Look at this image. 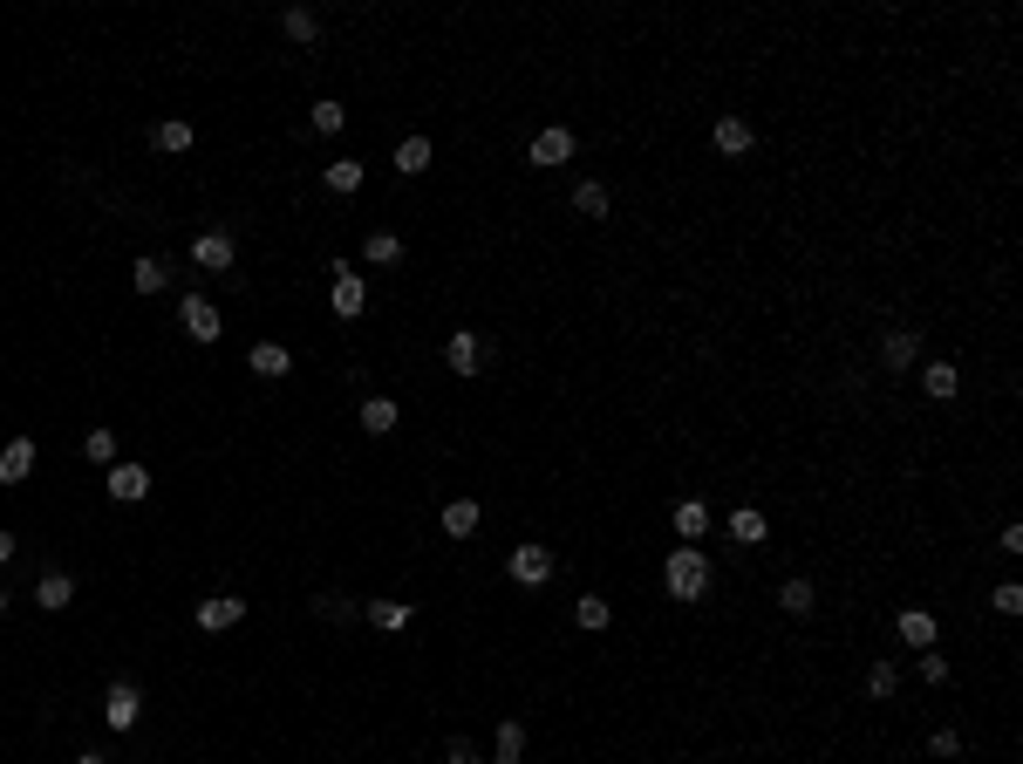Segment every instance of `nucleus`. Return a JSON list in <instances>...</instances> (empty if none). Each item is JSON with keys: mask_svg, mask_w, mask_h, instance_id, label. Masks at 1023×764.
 Listing matches in <instances>:
<instances>
[{"mask_svg": "<svg viewBox=\"0 0 1023 764\" xmlns=\"http://www.w3.org/2000/svg\"><path fill=\"white\" fill-rule=\"evenodd\" d=\"M662 580H669L676 601H703V594H710V553H703V546H676L669 567H662Z\"/></svg>", "mask_w": 1023, "mask_h": 764, "instance_id": "nucleus-1", "label": "nucleus"}, {"mask_svg": "<svg viewBox=\"0 0 1023 764\" xmlns=\"http://www.w3.org/2000/svg\"><path fill=\"white\" fill-rule=\"evenodd\" d=\"M178 321H185L191 342H219V335H226V328H219V307L205 301V294H185V301H178Z\"/></svg>", "mask_w": 1023, "mask_h": 764, "instance_id": "nucleus-2", "label": "nucleus"}, {"mask_svg": "<svg viewBox=\"0 0 1023 764\" xmlns=\"http://www.w3.org/2000/svg\"><path fill=\"white\" fill-rule=\"evenodd\" d=\"M444 362H451V376H478L485 369V335L478 328H457L451 342H444Z\"/></svg>", "mask_w": 1023, "mask_h": 764, "instance_id": "nucleus-3", "label": "nucleus"}, {"mask_svg": "<svg viewBox=\"0 0 1023 764\" xmlns=\"http://www.w3.org/2000/svg\"><path fill=\"white\" fill-rule=\"evenodd\" d=\"M103 717H110V730H137V717H144L137 683H110V689H103Z\"/></svg>", "mask_w": 1023, "mask_h": 764, "instance_id": "nucleus-4", "label": "nucleus"}, {"mask_svg": "<svg viewBox=\"0 0 1023 764\" xmlns=\"http://www.w3.org/2000/svg\"><path fill=\"white\" fill-rule=\"evenodd\" d=\"M191 260H198L205 273H232L239 246H232V232H198V239H191Z\"/></svg>", "mask_w": 1023, "mask_h": 764, "instance_id": "nucleus-5", "label": "nucleus"}, {"mask_svg": "<svg viewBox=\"0 0 1023 764\" xmlns=\"http://www.w3.org/2000/svg\"><path fill=\"white\" fill-rule=\"evenodd\" d=\"M335 273V287H328V301H335L341 321H355L362 307H369V287H362V273H348V267H328Z\"/></svg>", "mask_w": 1023, "mask_h": 764, "instance_id": "nucleus-6", "label": "nucleus"}, {"mask_svg": "<svg viewBox=\"0 0 1023 764\" xmlns=\"http://www.w3.org/2000/svg\"><path fill=\"white\" fill-rule=\"evenodd\" d=\"M512 580L519 587H546L553 580V553L546 546H512Z\"/></svg>", "mask_w": 1023, "mask_h": 764, "instance_id": "nucleus-7", "label": "nucleus"}, {"mask_svg": "<svg viewBox=\"0 0 1023 764\" xmlns=\"http://www.w3.org/2000/svg\"><path fill=\"white\" fill-rule=\"evenodd\" d=\"M239 621H246V601H239V594H212V601H198V628H205V635L239 628Z\"/></svg>", "mask_w": 1023, "mask_h": 764, "instance_id": "nucleus-8", "label": "nucleus"}, {"mask_svg": "<svg viewBox=\"0 0 1023 764\" xmlns=\"http://www.w3.org/2000/svg\"><path fill=\"white\" fill-rule=\"evenodd\" d=\"M567 157H573V130H560V123H553V130H539V137H532L526 164H539V171H553V164H567Z\"/></svg>", "mask_w": 1023, "mask_h": 764, "instance_id": "nucleus-9", "label": "nucleus"}, {"mask_svg": "<svg viewBox=\"0 0 1023 764\" xmlns=\"http://www.w3.org/2000/svg\"><path fill=\"white\" fill-rule=\"evenodd\" d=\"M110 498H116V505L151 498V471H144V464H110Z\"/></svg>", "mask_w": 1023, "mask_h": 764, "instance_id": "nucleus-10", "label": "nucleus"}, {"mask_svg": "<svg viewBox=\"0 0 1023 764\" xmlns=\"http://www.w3.org/2000/svg\"><path fill=\"white\" fill-rule=\"evenodd\" d=\"M35 471V437H7L0 444V485H21Z\"/></svg>", "mask_w": 1023, "mask_h": 764, "instance_id": "nucleus-11", "label": "nucleus"}, {"mask_svg": "<svg viewBox=\"0 0 1023 764\" xmlns=\"http://www.w3.org/2000/svg\"><path fill=\"white\" fill-rule=\"evenodd\" d=\"M710 144H717L723 157H744L751 151V123H744V116H717V123H710Z\"/></svg>", "mask_w": 1023, "mask_h": 764, "instance_id": "nucleus-12", "label": "nucleus"}, {"mask_svg": "<svg viewBox=\"0 0 1023 764\" xmlns=\"http://www.w3.org/2000/svg\"><path fill=\"white\" fill-rule=\"evenodd\" d=\"M246 362H253V376H266V382H280L287 369H294V355H287L280 342H253V355H246Z\"/></svg>", "mask_w": 1023, "mask_h": 764, "instance_id": "nucleus-13", "label": "nucleus"}, {"mask_svg": "<svg viewBox=\"0 0 1023 764\" xmlns=\"http://www.w3.org/2000/svg\"><path fill=\"white\" fill-rule=\"evenodd\" d=\"M914 355H921V335H914V328H894V335L880 342V362H887V369H914Z\"/></svg>", "mask_w": 1023, "mask_h": 764, "instance_id": "nucleus-14", "label": "nucleus"}, {"mask_svg": "<svg viewBox=\"0 0 1023 764\" xmlns=\"http://www.w3.org/2000/svg\"><path fill=\"white\" fill-rule=\"evenodd\" d=\"M35 601L48 614H62L69 601H76V580H69V573H41V580H35Z\"/></svg>", "mask_w": 1023, "mask_h": 764, "instance_id": "nucleus-15", "label": "nucleus"}, {"mask_svg": "<svg viewBox=\"0 0 1023 764\" xmlns=\"http://www.w3.org/2000/svg\"><path fill=\"white\" fill-rule=\"evenodd\" d=\"M935 635H942V628H935V614H928V608L901 614V642H908V649H935Z\"/></svg>", "mask_w": 1023, "mask_h": 764, "instance_id": "nucleus-16", "label": "nucleus"}, {"mask_svg": "<svg viewBox=\"0 0 1023 764\" xmlns=\"http://www.w3.org/2000/svg\"><path fill=\"white\" fill-rule=\"evenodd\" d=\"M430 157H437V151H430V137H403V144H396V171H403V178H423Z\"/></svg>", "mask_w": 1023, "mask_h": 764, "instance_id": "nucleus-17", "label": "nucleus"}, {"mask_svg": "<svg viewBox=\"0 0 1023 764\" xmlns=\"http://www.w3.org/2000/svg\"><path fill=\"white\" fill-rule=\"evenodd\" d=\"M444 533H451V539L478 533V498H451V505H444Z\"/></svg>", "mask_w": 1023, "mask_h": 764, "instance_id": "nucleus-18", "label": "nucleus"}, {"mask_svg": "<svg viewBox=\"0 0 1023 764\" xmlns=\"http://www.w3.org/2000/svg\"><path fill=\"white\" fill-rule=\"evenodd\" d=\"M396 417H403V410H396L389 396H369V403H362V430H369V437H389Z\"/></svg>", "mask_w": 1023, "mask_h": 764, "instance_id": "nucleus-19", "label": "nucleus"}, {"mask_svg": "<svg viewBox=\"0 0 1023 764\" xmlns=\"http://www.w3.org/2000/svg\"><path fill=\"white\" fill-rule=\"evenodd\" d=\"M362 614L376 621L382 635H403V628H410V601H369V608H362Z\"/></svg>", "mask_w": 1023, "mask_h": 764, "instance_id": "nucleus-20", "label": "nucleus"}, {"mask_svg": "<svg viewBox=\"0 0 1023 764\" xmlns=\"http://www.w3.org/2000/svg\"><path fill=\"white\" fill-rule=\"evenodd\" d=\"M921 389H928L935 403H948V396L962 389V376H955V362H928V369H921Z\"/></svg>", "mask_w": 1023, "mask_h": 764, "instance_id": "nucleus-21", "label": "nucleus"}, {"mask_svg": "<svg viewBox=\"0 0 1023 764\" xmlns=\"http://www.w3.org/2000/svg\"><path fill=\"white\" fill-rule=\"evenodd\" d=\"M676 533L682 539H703V533H710V505H703V498H682V505H676Z\"/></svg>", "mask_w": 1023, "mask_h": 764, "instance_id": "nucleus-22", "label": "nucleus"}, {"mask_svg": "<svg viewBox=\"0 0 1023 764\" xmlns=\"http://www.w3.org/2000/svg\"><path fill=\"white\" fill-rule=\"evenodd\" d=\"M778 608H785V614H812V608H819V587H812V580H785V587H778Z\"/></svg>", "mask_w": 1023, "mask_h": 764, "instance_id": "nucleus-23", "label": "nucleus"}, {"mask_svg": "<svg viewBox=\"0 0 1023 764\" xmlns=\"http://www.w3.org/2000/svg\"><path fill=\"white\" fill-rule=\"evenodd\" d=\"M328 191H335V198L362 191V157H335V164H328Z\"/></svg>", "mask_w": 1023, "mask_h": 764, "instance_id": "nucleus-24", "label": "nucleus"}, {"mask_svg": "<svg viewBox=\"0 0 1023 764\" xmlns=\"http://www.w3.org/2000/svg\"><path fill=\"white\" fill-rule=\"evenodd\" d=\"M526 758V730L519 724H498V737H492V764H519Z\"/></svg>", "mask_w": 1023, "mask_h": 764, "instance_id": "nucleus-25", "label": "nucleus"}, {"mask_svg": "<svg viewBox=\"0 0 1023 764\" xmlns=\"http://www.w3.org/2000/svg\"><path fill=\"white\" fill-rule=\"evenodd\" d=\"M362 253H369V260H376V267H396V260H403V239H396V232H369V239H362Z\"/></svg>", "mask_w": 1023, "mask_h": 764, "instance_id": "nucleus-26", "label": "nucleus"}, {"mask_svg": "<svg viewBox=\"0 0 1023 764\" xmlns=\"http://www.w3.org/2000/svg\"><path fill=\"white\" fill-rule=\"evenodd\" d=\"M151 144H157V151H171V157H178V151H191V123H178V116H164V123L151 130Z\"/></svg>", "mask_w": 1023, "mask_h": 764, "instance_id": "nucleus-27", "label": "nucleus"}, {"mask_svg": "<svg viewBox=\"0 0 1023 764\" xmlns=\"http://www.w3.org/2000/svg\"><path fill=\"white\" fill-rule=\"evenodd\" d=\"M280 28H287V41H314V35H321V14H314V7H287Z\"/></svg>", "mask_w": 1023, "mask_h": 764, "instance_id": "nucleus-28", "label": "nucleus"}, {"mask_svg": "<svg viewBox=\"0 0 1023 764\" xmlns=\"http://www.w3.org/2000/svg\"><path fill=\"white\" fill-rule=\"evenodd\" d=\"M730 539H737V546H758V539H764V512H758V505L730 512Z\"/></svg>", "mask_w": 1023, "mask_h": 764, "instance_id": "nucleus-29", "label": "nucleus"}, {"mask_svg": "<svg viewBox=\"0 0 1023 764\" xmlns=\"http://www.w3.org/2000/svg\"><path fill=\"white\" fill-rule=\"evenodd\" d=\"M573 212H580V219H607V185H594V178L573 185Z\"/></svg>", "mask_w": 1023, "mask_h": 764, "instance_id": "nucleus-30", "label": "nucleus"}, {"mask_svg": "<svg viewBox=\"0 0 1023 764\" xmlns=\"http://www.w3.org/2000/svg\"><path fill=\"white\" fill-rule=\"evenodd\" d=\"M573 621H580V628H607V621H614V608H607L601 594H580V601H573Z\"/></svg>", "mask_w": 1023, "mask_h": 764, "instance_id": "nucleus-31", "label": "nucleus"}, {"mask_svg": "<svg viewBox=\"0 0 1023 764\" xmlns=\"http://www.w3.org/2000/svg\"><path fill=\"white\" fill-rule=\"evenodd\" d=\"M130 287H137V294H164V260H137V267H130Z\"/></svg>", "mask_w": 1023, "mask_h": 764, "instance_id": "nucleus-32", "label": "nucleus"}, {"mask_svg": "<svg viewBox=\"0 0 1023 764\" xmlns=\"http://www.w3.org/2000/svg\"><path fill=\"white\" fill-rule=\"evenodd\" d=\"M82 458H89V464H110L116 458V437H110V430H89V437H82Z\"/></svg>", "mask_w": 1023, "mask_h": 764, "instance_id": "nucleus-33", "label": "nucleus"}, {"mask_svg": "<svg viewBox=\"0 0 1023 764\" xmlns=\"http://www.w3.org/2000/svg\"><path fill=\"white\" fill-rule=\"evenodd\" d=\"M314 614H321V621H355V601H348V594H321Z\"/></svg>", "mask_w": 1023, "mask_h": 764, "instance_id": "nucleus-34", "label": "nucleus"}, {"mask_svg": "<svg viewBox=\"0 0 1023 764\" xmlns=\"http://www.w3.org/2000/svg\"><path fill=\"white\" fill-rule=\"evenodd\" d=\"M989 608H996V614H1023V587H1017V580H1003V587L989 594Z\"/></svg>", "mask_w": 1023, "mask_h": 764, "instance_id": "nucleus-35", "label": "nucleus"}, {"mask_svg": "<svg viewBox=\"0 0 1023 764\" xmlns=\"http://www.w3.org/2000/svg\"><path fill=\"white\" fill-rule=\"evenodd\" d=\"M894 683H901L894 662H873V669H867V696H894Z\"/></svg>", "mask_w": 1023, "mask_h": 764, "instance_id": "nucleus-36", "label": "nucleus"}, {"mask_svg": "<svg viewBox=\"0 0 1023 764\" xmlns=\"http://www.w3.org/2000/svg\"><path fill=\"white\" fill-rule=\"evenodd\" d=\"M341 123H348V110H341L335 96H328V103H314V130H328V137H335Z\"/></svg>", "mask_w": 1023, "mask_h": 764, "instance_id": "nucleus-37", "label": "nucleus"}, {"mask_svg": "<svg viewBox=\"0 0 1023 764\" xmlns=\"http://www.w3.org/2000/svg\"><path fill=\"white\" fill-rule=\"evenodd\" d=\"M444 764H478V744H471V737H451V744H444Z\"/></svg>", "mask_w": 1023, "mask_h": 764, "instance_id": "nucleus-38", "label": "nucleus"}, {"mask_svg": "<svg viewBox=\"0 0 1023 764\" xmlns=\"http://www.w3.org/2000/svg\"><path fill=\"white\" fill-rule=\"evenodd\" d=\"M921 676H928V683H948V655H935V649H921Z\"/></svg>", "mask_w": 1023, "mask_h": 764, "instance_id": "nucleus-39", "label": "nucleus"}, {"mask_svg": "<svg viewBox=\"0 0 1023 764\" xmlns=\"http://www.w3.org/2000/svg\"><path fill=\"white\" fill-rule=\"evenodd\" d=\"M928 751H935V758H955V751H962V737H955V730H935V737H928Z\"/></svg>", "mask_w": 1023, "mask_h": 764, "instance_id": "nucleus-40", "label": "nucleus"}, {"mask_svg": "<svg viewBox=\"0 0 1023 764\" xmlns=\"http://www.w3.org/2000/svg\"><path fill=\"white\" fill-rule=\"evenodd\" d=\"M7 560H14V533L0 526V567H7Z\"/></svg>", "mask_w": 1023, "mask_h": 764, "instance_id": "nucleus-41", "label": "nucleus"}, {"mask_svg": "<svg viewBox=\"0 0 1023 764\" xmlns=\"http://www.w3.org/2000/svg\"><path fill=\"white\" fill-rule=\"evenodd\" d=\"M76 764H110V758H96V751H89V758H76Z\"/></svg>", "mask_w": 1023, "mask_h": 764, "instance_id": "nucleus-42", "label": "nucleus"}, {"mask_svg": "<svg viewBox=\"0 0 1023 764\" xmlns=\"http://www.w3.org/2000/svg\"><path fill=\"white\" fill-rule=\"evenodd\" d=\"M0 614H7V587H0Z\"/></svg>", "mask_w": 1023, "mask_h": 764, "instance_id": "nucleus-43", "label": "nucleus"}]
</instances>
